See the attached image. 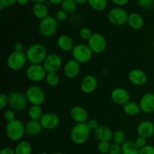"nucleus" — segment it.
Wrapping results in <instances>:
<instances>
[{
    "label": "nucleus",
    "instance_id": "f257e3e1",
    "mask_svg": "<svg viewBox=\"0 0 154 154\" xmlns=\"http://www.w3.org/2000/svg\"><path fill=\"white\" fill-rule=\"evenodd\" d=\"M27 61L30 64L42 65L48 57V51L45 45L36 43L32 45L26 52Z\"/></svg>",
    "mask_w": 154,
    "mask_h": 154
},
{
    "label": "nucleus",
    "instance_id": "f03ea898",
    "mask_svg": "<svg viewBox=\"0 0 154 154\" xmlns=\"http://www.w3.org/2000/svg\"><path fill=\"white\" fill-rule=\"evenodd\" d=\"M90 130L87 123H76L72 127L70 132V138L72 142L78 145H81L87 142L90 135Z\"/></svg>",
    "mask_w": 154,
    "mask_h": 154
},
{
    "label": "nucleus",
    "instance_id": "7ed1b4c3",
    "mask_svg": "<svg viewBox=\"0 0 154 154\" xmlns=\"http://www.w3.org/2000/svg\"><path fill=\"white\" fill-rule=\"evenodd\" d=\"M5 132L8 139L12 141H18L22 139L26 134L25 125L21 120L16 119L7 123Z\"/></svg>",
    "mask_w": 154,
    "mask_h": 154
},
{
    "label": "nucleus",
    "instance_id": "20e7f679",
    "mask_svg": "<svg viewBox=\"0 0 154 154\" xmlns=\"http://www.w3.org/2000/svg\"><path fill=\"white\" fill-rule=\"evenodd\" d=\"M58 20L57 18L48 15L40 21L38 25V31L41 35L45 38L53 37L58 30Z\"/></svg>",
    "mask_w": 154,
    "mask_h": 154
},
{
    "label": "nucleus",
    "instance_id": "39448f33",
    "mask_svg": "<svg viewBox=\"0 0 154 154\" xmlns=\"http://www.w3.org/2000/svg\"><path fill=\"white\" fill-rule=\"evenodd\" d=\"M8 105L15 112H20L28 106V100L24 93L18 91H11L8 94Z\"/></svg>",
    "mask_w": 154,
    "mask_h": 154
},
{
    "label": "nucleus",
    "instance_id": "423d86ee",
    "mask_svg": "<svg viewBox=\"0 0 154 154\" xmlns=\"http://www.w3.org/2000/svg\"><path fill=\"white\" fill-rule=\"evenodd\" d=\"M29 103L31 105H42L45 103L46 95L45 91L39 86L33 85L29 87L25 93Z\"/></svg>",
    "mask_w": 154,
    "mask_h": 154
},
{
    "label": "nucleus",
    "instance_id": "0eeeda50",
    "mask_svg": "<svg viewBox=\"0 0 154 154\" xmlns=\"http://www.w3.org/2000/svg\"><path fill=\"white\" fill-rule=\"evenodd\" d=\"M87 45L93 54H101L105 51L108 43L103 35L99 32H94L87 41Z\"/></svg>",
    "mask_w": 154,
    "mask_h": 154
},
{
    "label": "nucleus",
    "instance_id": "6e6552de",
    "mask_svg": "<svg viewBox=\"0 0 154 154\" xmlns=\"http://www.w3.org/2000/svg\"><path fill=\"white\" fill-rule=\"evenodd\" d=\"M72 57L75 60L79 63H86L90 61L93 53L87 45L78 44L75 46L72 51Z\"/></svg>",
    "mask_w": 154,
    "mask_h": 154
},
{
    "label": "nucleus",
    "instance_id": "1a4fd4ad",
    "mask_svg": "<svg viewBox=\"0 0 154 154\" xmlns=\"http://www.w3.org/2000/svg\"><path fill=\"white\" fill-rule=\"evenodd\" d=\"M129 14L121 7H116L111 8L108 14V20L114 26H120L128 23Z\"/></svg>",
    "mask_w": 154,
    "mask_h": 154
},
{
    "label": "nucleus",
    "instance_id": "9d476101",
    "mask_svg": "<svg viewBox=\"0 0 154 154\" xmlns=\"http://www.w3.org/2000/svg\"><path fill=\"white\" fill-rule=\"evenodd\" d=\"M27 62L26 53L14 51L8 57L7 66L11 70L19 71L26 66Z\"/></svg>",
    "mask_w": 154,
    "mask_h": 154
},
{
    "label": "nucleus",
    "instance_id": "9b49d317",
    "mask_svg": "<svg viewBox=\"0 0 154 154\" xmlns=\"http://www.w3.org/2000/svg\"><path fill=\"white\" fill-rule=\"evenodd\" d=\"M47 72L43 65L31 64L26 70V76L32 82H41L45 80Z\"/></svg>",
    "mask_w": 154,
    "mask_h": 154
},
{
    "label": "nucleus",
    "instance_id": "f8f14e48",
    "mask_svg": "<svg viewBox=\"0 0 154 154\" xmlns=\"http://www.w3.org/2000/svg\"><path fill=\"white\" fill-rule=\"evenodd\" d=\"M42 65L46 70L47 73L57 72L63 66V60L58 54H48Z\"/></svg>",
    "mask_w": 154,
    "mask_h": 154
},
{
    "label": "nucleus",
    "instance_id": "ddd939ff",
    "mask_svg": "<svg viewBox=\"0 0 154 154\" xmlns=\"http://www.w3.org/2000/svg\"><path fill=\"white\" fill-rule=\"evenodd\" d=\"M42 128L47 130H52L58 127L60 123V119L58 115L54 113H45L39 120Z\"/></svg>",
    "mask_w": 154,
    "mask_h": 154
},
{
    "label": "nucleus",
    "instance_id": "4468645a",
    "mask_svg": "<svg viewBox=\"0 0 154 154\" xmlns=\"http://www.w3.org/2000/svg\"><path fill=\"white\" fill-rule=\"evenodd\" d=\"M111 100L118 105H124L130 101V95L129 92L122 87L114 88L111 93Z\"/></svg>",
    "mask_w": 154,
    "mask_h": 154
},
{
    "label": "nucleus",
    "instance_id": "2eb2a0df",
    "mask_svg": "<svg viewBox=\"0 0 154 154\" xmlns=\"http://www.w3.org/2000/svg\"><path fill=\"white\" fill-rule=\"evenodd\" d=\"M81 90L85 94H90L96 91L98 87V80L94 75H86L81 81Z\"/></svg>",
    "mask_w": 154,
    "mask_h": 154
},
{
    "label": "nucleus",
    "instance_id": "dca6fc26",
    "mask_svg": "<svg viewBox=\"0 0 154 154\" xmlns=\"http://www.w3.org/2000/svg\"><path fill=\"white\" fill-rule=\"evenodd\" d=\"M128 78L131 84L135 86H143L147 82V74L139 69H134L131 70Z\"/></svg>",
    "mask_w": 154,
    "mask_h": 154
},
{
    "label": "nucleus",
    "instance_id": "f3484780",
    "mask_svg": "<svg viewBox=\"0 0 154 154\" xmlns=\"http://www.w3.org/2000/svg\"><path fill=\"white\" fill-rule=\"evenodd\" d=\"M81 66L80 63L75 60L74 59L69 60L63 66V72L65 76L69 79H73L76 78L80 73Z\"/></svg>",
    "mask_w": 154,
    "mask_h": 154
},
{
    "label": "nucleus",
    "instance_id": "a211bd4d",
    "mask_svg": "<svg viewBox=\"0 0 154 154\" xmlns=\"http://www.w3.org/2000/svg\"><path fill=\"white\" fill-rule=\"evenodd\" d=\"M141 112L151 114L154 112V93H147L142 96L139 102Z\"/></svg>",
    "mask_w": 154,
    "mask_h": 154
},
{
    "label": "nucleus",
    "instance_id": "6ab92c4d",
    "mask_svg": "<svg viewBox=\"0 0 154 154\" xmlns=\"http://www.w3.org/2000/svg\"><path fill=\"white\" fill-rule=\"evenodd\" d=\"M70 117L76 123H87L89 120V114L87 110L82 106H74L70 111Z\"/></svg>",
    "mask_w": 154,
    "mask_h": 154
},
{
    "label": "nucleus",
    "instance_id": "aec40b11",
    "mask_svg": "<svg viewBox=\"0 0 154 154\" xmlns=\"http://www.w3.org/2000/svg\"><path fill=\"white\" fill-rule=\"evenodd\" d=\"M95 138L99 141H108L113 139L112 130L108 126L105 125H100L96 130L94 131Z\"/></svg>",
    "mask_w": 154,
    "mask_h": 154
},
{
    "label": "nucleus",
    "instance_id": "412c9836",
    "mask_svg": "<svg viewBox=\"0 0 154 154\" xmlns=\"http://www.w3.org/2000/svg\"><path fill=\"white\" fill-rule=\"evenodd\" d=\"M137 133L138 136L145 138H150L154 134V124L149 120L141 122L137 127Z\"/></svg>",
    "mask_w": 154,
    "mask_h": 154
},
{
    "label": "nucleus",
    "instance_id": "4be33fe9",
    "mask_svg": "<svg viewBox=\"0 0 154 154\" xmlns=\"http://www.w3.org/2000/svg\"><path fill=\"white\" fill-rule=\"evenodd\" d=\"M57 46L61 51L65 52H69L72 51L73 48H75V45L74 40L71 36L68 35H62L57 39Z\"/></svg>",
    "mask_w": 154,
    "mask_h": 154
},
{
    "label": "nucleus",
    "instance_id": "5701e85b",
    "mask_svg": "<svg viewBox=\"0 0 154 154\" xmlns=\"http://www.w3.org/2000/svg\"><path fill=\"white\" fill-rule=\"evenodd\" d=\"M26 134L29 136H37L42 132V124L39 120H29L25 125Z\"/></svg>",
    "mask_w": 154,
    "mask_h": 154
},
{
    "label": "nucleus",
    "instance_id": "b1692460",
    "mask_svg": "<svg viewBox=\"0 0 154 154\" xmlns=\"http://www.w3.org/2000/svg\"><path fill=\"white\" fill-rule=\"evenodd\" d=\"M127 23L133 29L138 30L141 29L144 26V20L140 14L133 12V13L129 14Z\"/></svg>",
    "mask_w": 154,
    "mask_h": 154
},
{
    "label": "nucleus",
    "instance_id": "393cba45",
    "mask_svg": "<svg viewBox=\"0 0 154 154\" xmlns=\"http://www.w3.org/2000/svg\"><path fill=\"white\" fill-rule=\"evenodd\" d=\"M32 13L36 18L42 20L48 16V8L44 3L34 4L32 7Z\"/></svg>",
    "mask_w": 154,
    "mask_h": 154
},
{
    "label": "nucleus",
    "instance_id": "a878e982",
    "mask_svg": "<svg viewBox=\"0 0 154 154\" xmlns=\"http://www.w3.org/2000/svg\"><path fill=\"white\" fill-rule=\"evenodd\" d=\"M123 112L129 116H136L141 112L139 104L133 101H129L123 105Z\"/></svg>",
    "mask_w": 154,
    "mask_h": 154
},
{
    "label": "nucleus",
    "instance_id": "bb28decb",
    "mask_svg": "<svg viewBox=\"0 0 154 154\" xmlns=\"http://www.w3.org/2000/svg\"><path fill=\"white\" fill-rule=\"evenodd\" d=\"M140 148L135 141L128 140L122 145V154H139Z\"/></svg>",
    "mask_w": 154,
    "mask_h": 154
},
{
    "label": "nucleus",
    "instance_id": "cd10ccee",
    "mask_svg": "<svg viewBox=\"0 0 154 154\" xmlns=\"http://www.w3.org/2000/svg\"><path fill=\"white\" fill-rule=\"evenodd\" d=\"M27 114L30 120H40L44 113L41 105H31L28 108Z\"/></svg>",
    "mask_w": 154,
    "mask_h": 154
},
{
    "label": "nucleus",
    "instance_id": "c85d7f7f",
    "mask_svg": "<svg viewBox=\"0 0 154 154\" xmlns=\"http://www.w3.org/2000/svg\"><path fill=\"white\" fill-rule=\"evenodd\" d=\"M32 150V145L26 141H20L14 148L15 154H31Z\"/></svg>",
    "mask_w": 154,
    "mask_h": 154
},
{
    "label": "nucleus",
    "instance_id": "c756f323",
    "mask_svg": "<svg viewBox=\"0 0 154 154\" xmlns=\"http://www.w3.org/2000/svg\"><path fill=\"white\" fill-rule=\"evenodd\" d=\"M87 2L92 8L97 11H104L108 5V0H88Z\"/></svg>",
    "mask_w": 154,
    "mask_h": 154
},
{
    "label": "nucleus",
    "instance_id": "7c9ffc66",
    "mask_svg": "<svg viewBox=\"0 0 154 154\" xmlns=\"http://www.w3.org/2000/svg\"><path fill=\"white\" fill-rule=\"evenodd\" d=\"M45 81L48 86L54 87H57L60 84V78L57 72H50L47 74Z\"/></svg>",
    "mask_w": 154,
    "mask_h": 154
},
{
    "label": "nucleus",
    "instance_id": "2f4dec72",
    "mask_svg": "<svg viewBox=\"0 0 154 154\" xmlns=\"http://www.w3.org/2000/svg\"><path fill=\"white\" fill-rule=\"evenodd\" d=\"M114 143L120 145H123L126 141V134L123 130H117L113 135Z\"/></svg>",
    "mask_w": 154,
    "mask_h": 154
},
{
    "label": "nucleus",
    "instance_id": "473e14b6",
    "mask_svg": "<svg viewBox=\"0 0 154 154\" xmlns=\"http://www.w3.org/2000/svg\"><path fill=\"white\" fill-rule=\"evenodd\" d=\"M77 4L75 0H63L61 3V7L66 13H72L76 9Z\"/></svg>",
    "mask_w": 154,
    "mask_h": 154
},
{
    "label": "nucleus",
    "instance_id": "72a5a7b5",
    "mask_svg": "<svg viewBox=\"0 0 154 154\" xmlns=\"http://www.w3.org/2000/svg\"><path fill=\"white\" fill-rule=\"evenodd\" d=\"M111 144L108 141H99L98 144V150L99 153L102 154H106L109 153Z\"/></svg>",
    "mask_w": 154,
    "mask_h": 154
},
{
    "label": "nucleus",
    "instance_id": "f704fd0d",
    "mask_svg": "<svg viewBox=\"0 0 154 154\" xmlns=\"http://www.w3.org/2000/svg\"><path fill=\"white\" fill-rule=\"evenodd\" d=\"M93 34V33L92 32L91 29L88 27H82L79 31L80 37L84 39V40L88 41Z\"/></svg>",
    "mask_w": 154,
    "mask_h": 154
},
{
    "label": "nucleus",
    "instance_id": "c9c22d12",
    "mask_svg": "<svg viewBox=\"0 0 154 154\" xmlns=\"http://www.w3.org/2000/svg\"><path fill=\"white\" fill-rule=\"evenodd\" d=\"M138 4L144 10H150L154 5V0H138Z\"/></svg>",
    "mask_w": 154,
    "mask_h": 154
},
{
    "label": "nucleus",
    "instance_id": "e433bc0d",
    "mask_svg": "<svg viewBox=\"0 0 154 154\" xmlns=\"http://www.w3.org/2000/svg\"><path fill=\"white\" fill-rule=\"evenodd\" d=\"M3 117L5 121H7L8 123H10V122L13 121V120H16V114H15V111L12 109H8L6 110L4 112L3 114Z\"/></svg>",
    "mask_w": 154,
    "mask_h": 154
},
{
    "label": "nucleus",
    "instance_id": "4c0bfd02",
    "mask_svg": "<svg viewBox=\"0 0 154 154\" xmlns=\"http://www.w3.org/2000/svg\"><path fill=\"white\" fill-rule=\"evenodd\" d=\"M8 95L6 93H1L0 94V108L2 110L4 109L7 105H8Z\"/></svg>",
    "mask_w": 154,
    "mask_h": 154
},
{
    "label": "nucleus",
    "instance_id": "58836bf2",
    "mask_svg": "<svg viewBox=\"0 0 154 154\" xmlns=\"http://www.w3.org/2000/svg\"><path fill=\"white\" fill-rule=\"evenodd\" d=\"M109 154H121L122 153V145L114 143L111 144Z\"/></svg>",
    "mask_w": 154,
    "mask_h": 154
},
{
    "label": "nucleus",
    "instance_id": "ea45409f",
    "mask_svg": "<svg viewBox=\"0 0 154 154\" xmlns=\"http://www.w3.org/2000/svg\"><path fill=\"white\" fill-rule=\"evenodd\" d=\"M87 126H88L89 129H90L91 131H93V132H94V131L96 130L99 126H100L99 122H98L96 120H95V119H90V120H89L87 122Z\"/></svg>",
    "mask_w": 154,
    "mask_h": 154
},
{
    "label": "nucleus",
    "instance_id": "a19ab883",
    "mask_svg": "<svg viewBox=\"0 0 154 154\" xmlns=\"http://www.w3.org/2000/svg\"><path fill=\"white\" fill-rule=\"evenodd\" d=\"M139 154H154V147L153 145L147 144L145 147L140 149Z\"/></svg>",
    "mask_w": 154,
    "mask_h": 154
},
{
    "label": "nucleus",
    "instance_id": "79ce46f5",
    "mask_svg": "<svg viewBox=\"0 0 154 154\" xmlns=\"http://www.w3.org/2000/svg\"><path fill=\"white\" fill-rule=\"evenodd\" d=\"M135 144H137L138 147L140 149L143 148L144 147H145L147 145V138H144V137L141 136H138V138L135 139Z\"/></svg>",
    "mask_w": 154,
    "mask_h": 154
},
{
    "label": "nucleus",
    "instance_id": "37998d69",
    "mask_svg": "<svg viewBox=\"0 0 154 154\" xmlns=\"http://www.w3.org/2000/svg\"><path fill=\"white\" fill-rule=\"evenodd\" d=\"M56 18H57V20L59 21H64L66 20V18H67V13H66L65 11L62 10L58 11L56 14Z\"/></svg>",
    "mask_w": 154,
    "mask_h": 154
},
{
    "label": "nucleus",
    "instance_id": "c03bdc74",
    "mask_svg": "<svg viewBox=\"0 0 154 154\" xmlns=\"http://www.w3.org/2000/svg\"><path fill=\"white\" fill-rule=\"evenodd\" d=\"M17 2V0H0V5L4 8L10 7Z\"/></svg>",
    "mask_w": 154,
    "mask_h": 154
},
{
    "label": "nucleus",
    "instance_id": "a18cd8bd",
    "mask_svg": "<svg viewBox=\"0 0 154 154\" xmlns=\"http://www.w3.org/2000/svg\"><path fill=\"white\" fill-rule=\"evenodd\" d=\"M0 154H15L14 149L9 147H4L0 150Z\"/></svg>",
    "mask_w": 154,
    "mask_h": 154
},
{
    "label": "nucleus",
    "instance_id": "49530a36",
    "mask_svg": "<svg viewBox=\"0 0 154 154\" xmlns=\"http://www.w3.org/2000/svg\"><path fill=\"white\" fill-rule=\"evenodd\" d=\"M14 51H17V52H23L24 45L21 42H17L14 45Z\"/></svg>",
    "mask_w": 154,
    "mask_h": 154
},
{
    "label": "nucleus",
    "instance_id": "de8ad7c7",
    "mask_svg": "<svg viewBox=\"0 0 154 154\" xmlns=\"http://www.w3.org/2000/svg\"><path fill=\"white\" fill-rule=\"evenodd\" d=\"M114 4H116L118 6H123L126 5L129 2V0H111Z\"/></svg>",
    "mask_w": 154,
    "mask_h": 154
},
{
    "label": "nucleus",
    "instance_id": "09e8293b",
    "mask_svg": "<svg viewBox=\"0 0 154 154\" xmlns=\"http://www.w3.org/2000/svg\"><path fill=\"white\" fill-rule=\"evenodd\" d=\"M30 0H17V2L20 5H26Z\"/></svg>",
    "mask_w": 154,
    "mask_h": 154
},
{
    "label": "nucleus",
    "instance_id": "8fccbe9b",
    "mask_svg": "<svg viewBox=\"0 0 154 154\" xmlns=\"http://www.w3.org/2000/svg\"><path fill=\"white\" fill-rule=\"evenodd\" d=\"M50 2H51L52 4H54V5H58V4H61L62 2L63 1V0H49Z\"/></svg>",
    "mask_w": 154,
    "mask_h": 154
},
{
    "label": "nucleus",
    "instance_id": "3c124183",
    "mask_svg": "<svg viewBox=\"0 0 154 154\" xmlns=\"http://www.w3.org/2000/svg\"><path fill=\"white\" fill-rule=\"evenodd\" d=\"M75 2H76L77 5H83L84 3L87 2L88 0H75Z\"/></svg>",
    "mask_w": 154,
    "mask_h": 154
},
{
    "label": "nucleus",
    "instance_id": "603ef678",
    "mask_svg": "<svg viewBox=\"0 0 154 154\" xmlns=\"http://www.w3.org/2000/svg\"><path fill=\"white\" fill-rule=\"evenodd\" d=\"M34 4H39V3H44L45 0H30Z\"/></svg>",
    "mask_w": 154,
    "mask_h": 154
},
{
    "label": "nucleus",
    "instance_id": "864d4df0",
    "mask_svg": "<svg viewBox=\"0 0 154 154\" xmlns=\"http://www.w3.org/2000/svg\"><path fill=\"white\" fill-rule=\"evenodd\" d=\"M54 154H64V153H61V152H56V153H54Z\"/></svg>",
    "mask_w": 154,
    "mask_h": 154
},
{
    "label": "nucleus",
    "instance_id": "5fc2aeb1",
    "mask_svg": "<svg viewBox=\"0 0 154 154\" xmlns=\"http://www.w3.org/2000/svg\"><path fill=\"white\" fill-rule=\"evenodd\" d=\"M40 154H48V153H46V152H42V153H41Z\"/></svg>",
    "mask_w": 154,
    "mask_h": 154
}]
</instances>
